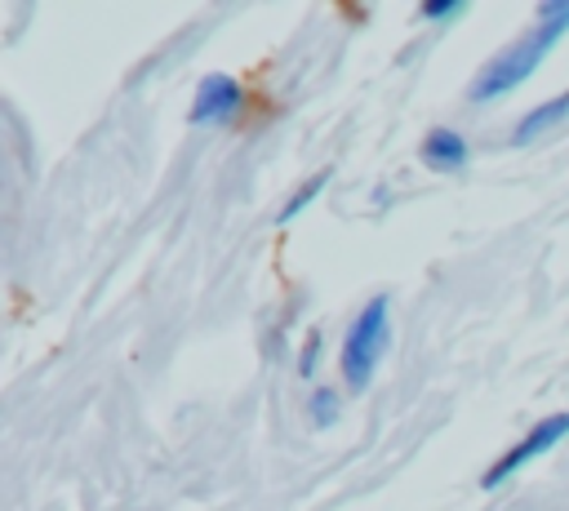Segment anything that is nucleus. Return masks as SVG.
<instances>
[{
	"label": "nucleus",
	"mask_w": 569,
	"mask_h": 511,
	"mask_svg": "<svg viewBox=\"0 0 569 511\" xmlns=\"http://www.w3.org/2000/svg\"><path fill=\"white\" fill-rule=\"evenodd\" d=\"M307 409H311V427H320V431H329V427L342 418V400H338L333 387H316Z\"/></svg>",
	"instance_id": "nucleus-8"
},
{
	"label": "nucleus",
	"mask_w": 569,
	"mask_h": 511,
	"mask_svg": "<svg viewBox=\"0 0 569 511\" xmlns=\"http://www.w3.org/2000/svg\"><path fill=\"white\" fill-rule=\"evenodd\" d=\"M467 13V0H436V4H422L418 18L427 22H449V18H462Z\"/></svg>",
	"instance_id": "nucleus-9"
},
{
	"label": "nucleus",
	"mask_w": 569,
	"mask_h": 511,
	"mask_svg": "<svg viewBox=\"0 0 569 511\" xmlns=\"http://www.w3.org/2000/svg\"><path fill=\"white\" fill-rule=\"evenodd\" d=\"M569 435V413H547L542 422H533L498 462H489L485 467V475H480V489H498L502 480H511L520 467H529L533 458H542V453H551L560 440Z\"/></svg>",
	"instance_id": "nucleus-3"
},
{
	"label": "nucleus",
	"mask_w": 569,
	"mask_h": 511,
	"mask_svg": "<svg viewBox=\"0 0 569 511\" xmlns=\"http://www.w3.org/2000/svg\"><path fill=\"white\" fill-rule=\"evenodd\" d=\"M418 160L427 169H436V173H462L471 164V138L458 133V129H449V124H436V129L422 133Z\"/></svg>",
	"instance_id": "nucleus-5"
},
{
	"label": "nucleus",
	"mask_w": 569,
	"mask_h": 511,
	"mask_svg": "<svg viewBox=\"0 0 569 511\" xmlns=\"http://www.w3.org/2000/svg\"><path fill=\"white\" fill-rule=\"evenodd\" d=\"M565 31H569V0H542V4H538V22H533L525 36H516L507 49H498V53L476 71L467 98H471L476 107H485V102L507 98L511 89H520V84L547 62V53L560 44Z\"/></svg>",
	"instance_id": "nucleus-1"
},
{
	"label": "nucleus",
	"mask_w": 569,
	"mask_h": 511,
	"mask_svg": "<svg viewBox=\"0 0 569 511\" xmlns=\"http://www.w3.org/2000/svg\"><path fill=\"white\" fill-rule=\"evenodd\" d=\"M329 178H333V169L311 173V178H307V182H302V187H298V191H293V196L280 204V213H276V218H280V222H293V218H298V213H302V209H307V204H311V200H316V196L329 187Z\"/></svg>",
	"instance_id": "nucleus-7"
},
{
	"label": "nucleus",
	"mask_w": 569,
	"mask_h": 511,
	"mask_svg": "<svg viewBox=\"0 0 569 511\" xmlns=\"http://www.w3.org/2000/svg\"><path fill=\"white\" fill-rule=\"evenodd\" d=\"M240 111H244V84L227 71H213L196 84L187 116H191V124H213L218 129V124H231Z\"/></svg>",
	"instance_id": "nucleus-4"
},
{
	"label": "nucleus",
	"mask_w": 569,
	"mask_h": 511,
	"mask_svg": "<svg viewBox=\"0 0 569 511\" xmlns=\"http://www.w3.org/2000/svg\"><path fill=\"white\" fill-rule=\"evenodd\" d=\"M391 342V302L387 293H373L347 324L342 333V347H338V373H342V387L351 395L369 391L378 364H382V351Z\"/></svg>",
	"instance_id": "nucleus-2"
},
{
	"label": "nucleus",
	"mask_w": 569,
	"mask_h": 511,
	"mask_svg": "<svg viewBox=\"0 0 569 511\" xmlns=\"http://www.w3.org/2000/svg\"><path fill=\"white\" fill-rule=\"evenodd\" d=\"M560 120H569V89L556 93V98H547V102H538V107H529V111L511 124V142L525 147V142H533V138H542L547 129H556Z\"/></svg>",
	"instance_id": "nucleus-6"
}]
</instances>
